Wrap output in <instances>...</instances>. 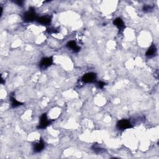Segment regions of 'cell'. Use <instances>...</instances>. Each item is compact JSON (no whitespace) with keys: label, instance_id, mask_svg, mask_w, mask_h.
<instances>
[{"label":"cell","instance_id":"cell-3","mask_svg":"<svg viewBox=\"0 0 159 159\" xmlns=\"http://www.w3.org/2000/svg\"><path fill=\"white\" fill-rule=\"evenodd\" d=\"M116 126L119 130H125L127 129H130L132 127L131 122L127 119L120 120V121L118 122Z\"/></svg>","mask_w":159,"mask_h":159},{"label":"cell","instance_id":"cell-4","mask_svg":"<svg viewBox=\"0 0 159 159\" xmlns=\"http://www.w3.org/2000/svg\"><path fill=\"white\" fill-rule=\"evenodd\" d=\"M96 79V74H94V73H88V74H85L82 76V78H81V80L85 83L95 82Z\"/></svg>","mask_w":159,"mask_h":159},{"label":"cell","instance_id":"cell-6","mask_svg":"<svg viewBox=\"0 0 159 159\" xmlns=\"http://www.w3.org/2000/svg\"><path fill=\"white\" fill-rule=\"evenodd\" d=\"M157 49L156 48V45H155V44H152L148 49L147 52H146V53H145L146 57L150 58V57H152L155 56V55H156L157 54Z\"/></svg>","mask_w":159,"mask_h":159},{"label":"cell","instance_id":"cell-11","mask_svg":"<svg viewBox=\"0 0 159 159\" xmlns=\"http://www.w3.org/2000/svg\"><path fill=\"white\" fill-rule=\"evenodd\" d=\"M10 100L11 101V106L12 107V108H16V107H18V106L23 105L22 103L17 101L14 98V97L12 96H11Z\"/></svg>","mask_w":159,"mask_h":159},{"label":"cell","instance_id":"cell-9","mask_svg":"<svg viewBox=\"0 0 159 159\" xmlns=\"http://www.w3.org/2000/svg\"><path fill=\"white\" fill-rule=\"evenodd\" d=\"M113 24L118 28L120 31H123L124 28H125V25H124L123 21L120 18L115 19L113 21Z\"/></svg>","mask_w":159,"mask_h":159},{"label":"cell","instance_id":"cell-12","mask_svg":"<svg viewBox=\"0 0 159 159\" xmlns=\"http://www.w3.org/2000/svg\"><path fill=\"white\" fill-rule=\"evenodd\" d=\"M92 149H93V151L95 153H101L104 152V149H101V147H99L98 145H96L95 144H94L93 145Z\"/></svg>","mask_w":159,"mask_h":159},{"label":"cell","instance_id":"cell-5","mask_svg":"<svg viewBox=\"0 0 159 159\" xmlns=\"http://www.w3.org/2000/svg\"><path fill=\"white\" fill-rule=\"evenodd\" d=\"M53 63V59L50 57L43 58L40 63V68L42 70H45L49 67Z\"/></svg>","mask_w":159,"mask_h":159},{"label":"cell","instance_id":"cell-16","mask_svg":"<svg viewBox=\"0 0 159 159\" xmlns=\"http://www.w3.org/2000/svg\"><path fill=\"white\" fill-rule=\"evenodd\" d=\"M14 3H16L18 5L21 6H22L23 5V1H14Z\"/></svg>","mask_w":159,"mask_h":159},{"label":"cell","instance_id":"cell-2","mask_svg":"<svg viewBox=\"0 0 159 159\" xmlns=\"http://www.w3.org/2000/svg\"><path fill=\"white\" fill-rule=\"evenodd\" d=\"M51 123L52 121H50V120H49L48 118H47V114H42L40 119V123L37 126V129H45L47 126H49Z\"/></svg>","mask_w":159,"mask_h":159},{"label":"cell","instance_id":"cell-14","mask_svg":"<svg viewBox=\"0 0 159 159\" xmlns=\"http://www.w3.org/2000/svg\"><path fill=\"white\" fill-rule=\"evenodd\" d=\"M98 87L99 88H100V89H103V88H104L105 87V82H103V81H98Z\"/></svg>","mask_w":159,"mask_h":159},{"label":"cell","instance_id":"cell-15","mask_svg":"<svg viewBox=\"0 0 159 159\" xmlns=\"http://www.w3.org/2000/svg\"><path fill=\"white\" fill-rule=\"evenodd\" d=\"M47 31L49 34H54V33H57V31H56V29H49L47 30Z\"/></svg>","mask_w":159,"mask_h":159},{"label":"cell","instance_id":"cell-13","mask_svg":"<svg viewBox=\"0 0 159 159\" xmlns=\"http://www.w3.org/2000/svg\"><path fill=\"white\" fill-rule=\"evenodd\" d=\"M153 9V6L150 5H145L143 6V11L144 12H149L152 11Z\"/></svg>","mask_w":159,"mask_h":159},{"label":"cell","instance_id":"cell-8","mask_svg":"<svg viewBox=\"0 0 159 159\" xmlns=\"http://www.w3.org/2000/svg\"><path fill=\"white\" fill-rule=\"evenodd\" d=\"M67 47L68 48L72 49L74 52H78L80 50V47L77 45L76 42L75 41H71L68 42L67 44Z\"/></svg>","mask_w":159,"mask_h":159},{"label":"cell","instance_id":"cell-1","mask_svg":"<svg viewBox=\"0 0 159 159\" xmlns=\"http://www.w3.org/2000/svg\"><path fill=\"white\" fill-rule=\"evenodd\" d=\"M37 18L35 9L33 8H30L29 11L25 12L23 16V19L26 23L32 22L35 20L37 21Z\"/></svg>","mask_w":159,"mask_h":159},{"label":"cell","instance_id":"cell-7","mask_svg":"<svg viewBox=\"0 0 159 159\" xmlns=\"http://www.w3.org/2000/svg\"><path fill=\"white\" fill-rule=\"evenodd\" d=\"M44 147H45V144L44 142V141L42 140H41L40 141L37 142H36L35 144H34V151L36 153L41 152V151H42L43 149H44Z\"/></svg>","mask_w":159,"mask_h":159},{"label":"cell","instance_id":"cell-10","mask_svg":"<svg viewBox=\"0 0 159 159\" xmlns=\"http://www.w3.org/2000/svg\"><path fill=\"white\" fill-rule=\"evenodd\" d=\"M37 21L42 25H49L50 23L51 19L49 16H42L38 18Z\"/></svg>","mask_w":159,"mask_h":159}]
</instances>
